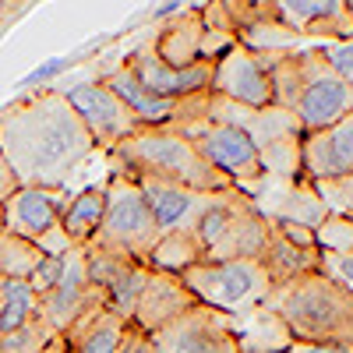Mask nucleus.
Listing matches in <instances>:
<instances>
[{"instance_id": "1", "label": "nucleus", "mask_w": 353, "mask_h": 353, "mask_svg": "<svg viewBox=\"0 0 353 353\" xmlns=\"http://www.w3.org/2000/svg\"><path fill=\"white\" fill-rule=\"evenodd\" d=\"M92 152L96 138L61 88H43L0 113V156L18 188H68Z\"/></svg>"}, {"instance_id": "2", "label": "nucleus", "mask_w": 353, "mask_h": 353, "mask_svg": "<svg viewBox=\"0 0 353 353\" xmlns=\"http://www.w3.org/2000/svg\"><path fill=\"white\" fill-rule=\"evenodd\" d=\"M272 78V106L290 110L304 134L336 124L353 110V85L343 81L318 46L261 53Z\"/></svg>"}, {"instance_id": "3", "label": "nucleus", "mask_w": 353, "mask_h": 353, "mask_svg": "<svg viewBox=\"0 0 353 353\" xmlns=\"http://www.w3.org/2000/svg\"><path fill=\"white\" fill-rule=\"evenodd\" d=\"M261 307H269L290 339L336 343L353 353V290L332 283L325 272H304L276 286Z\"/></svg>"}, {"instance_id": "4", "label": "nucleus", "mask_w": 353, "mask_h": 353, "mask_svg": "<svg viewBox=\"0 0 353 353\" xmlns=\"http://www.w3.org/2000/svg\"><path fill=\"white\" fill-rule=\"evenodd\" d=\"M113 173H149L191 191H226L233 181L198 152V145L176 128H138L110 149Z\"/></svg>"}, {"instance_id": "5", "label": "nucleus", "mask_w": 353, "mask_h": 353, "mask_svg": "<svg viewBox=\"0 0 353 353\" xmlns=\"http://www.w3.org/2000/svg\"><path fill=\"white\" fill-rule=\"evenodd\" d=\"M272 237V219L254 209V201L241 188L216 191L209 209L194 223V241L209 261L226 258H261L265 244Z\"/></svg>"}, {"instance_id": "6", "label": "nucleus", "mask_w": 353, "mask_h": 353, "mask_svg": "<svg viewBox=\"0 0 353 353\" xmlns=\"http://www.w3.org/2000/svg\"><path fill=\"white\" fill-rule=\"evenodd\" d=\"M103 191H106V212H103L96 237L88 244L128 254L141 265H149L163 230H159V223L149 209V201H145L138 181L128 173H113Z\"/></svg>"}, {"instance_id": "7", "label": "nucleus", "mask_w": 353, "mask_h": 353, "mask_svg": "<svg viewBox=\"0 0 353 353\" xmlns=\"http://www.w3.org/2000/svg\"><path fill=\"white\" fill-rule=\"evenodd\" d=\"M176 276L198 297V304L233 314V318L261 307L265 297L276 290L269 272L254 258H226V261L201 258V261L188 265V269H181Z\"/></svg>"}, {"instance_id": "8", "label": "nucleus", "mask_w": 353, "mask_h": 353, "mask_svg": "<svg viewBox=\"0 0 353 353\" xmlns=\"http://www.w3.org/2000/svg\"><path fill=\"white\" fill-rule=\"evenodd\" d=\"M156 353H244L233 318L205 304L188 307L152 332Z\"/></svg>"}, {"instance_id": "9", "label": "nucleus", "mask_w": 353, "mask_h": 353, "mask_svg": "<svg viewBox=\"0 0 353 353\" xmlns=\"http://www.w3.org/2000/svg\"><path fill=\"white\" fill-rule=\"evenodd\" d=\"M194 145H198V152L209 159L216 170H223L233 188H241L244 194H251L258 184H261V159H258V149H254V141L251 134H244L241 128H233V124H212V121H198V124H188L181 128Z\"/></svg>"}, {"instance_id": "10", "label": "nucleus", "mask_w": 353, "mask_h": 353, "mask_svg": "<svg viewBox=\"0 0 353 353\" xmlns=\"http://www.w3.org/2000/svg\"><path fill=\"white\" fill-rule=\"evenodd\" d=\"M61 92L68 96V103L74 106V113L85 121V128H88V134L96 138V149H103V152H110V149H117L128 134H134L141 124H138V117L117 99V92L103 81V78H96V81H78V85H71V88H61Z\"/></svg>"}, {"instance_id": "11", "label": "nucleus", "mask_w": 353, "mask_h": 353, "mask_svg": "<svg viewBox=\"0 0 353 353\" xmlns=\"http://www.w3.org/2000/svg\"><path fill=\"white\" fill-rule=\"evenodd\" d=\"M85 269H88V283L103 293L106 304L124 321H131L134 307H138V297L145 290V279H149V272H152L149 265H141L128 254L96 248V244H85Z\"/></svg>"}, {"instance_id": "12", "label": "nucleus", "mask_w": 353, "mask_h": 353, "mask_svg": "<svg viewBox=\"0 0 353 353\" xmlns=\"http://www.w3.org/2000/svg\"><path fill=\"white\" fill-rule=\"evenodd\" d=\"M265 18L279 21L301 39H350L353 21L343 0H254Z\"/></svg>"}, {"instance_id": "13", "label": "nucleus", "mask_w": 353, "mask_h": 353, "mask_svg": "<svg viewBox=\"0 0 353 353\" xmlns=\"http://www.w3.org/2000/svg\"><path fill=\"white\" fill-rule=\"evenodd\" d=\"M209 92L226 96V99L251 106V110L272 106V78H269L265 57L241 46V43H233L212 64V88Z\"/></svg>"}, {"instance_id": "14", "label": "nucleus", "mask_w": 353, "mask_h": 353, "mask_svg": "<svg viewBox=\"0 0 353 353\" xmlns=\"http://www.w3.org/2000/svg\"><path fill=\"white\" fill-rule=\"evenodd\" d=\"M103 293L88 283V269H85V244H71L64 251V272L57 279V286L39 297V314L53 325L57 336H64L74 321L81 318L85 307H92Z\"/></svg>"}, {"instance_id": "15", "label": "nucleus", "mask_w": 353, "mask_h": 353, "mask_svg": "<svg viewBox=\"0 0 353 353\" xmlns=\"http://www.w3.org/2000/svg\"><path fill=\"white\" fill-rule=\"evenodd\" d=\"M124 64L134 71V78L149 88V92L163 96V99H173L181 103L188 96H198V92H209L212 88V64L209 61H198L191 68H170L163 64L156 50H152V39H145L141 46H134Z\"/></svg>"}, {"instance_id": "16", "label": "nucleus", "mask_w": 353, "mask_h": 353, "mask_svg": "<svg viewBox=\"0 0 353 353\" xmlns=\"http://www.w3.org/2000/svg\"><path fill=\"white\" fill-rule=\"evenodd\" d=\"M71 201L68 188H18L4 205V230L18 233V237L43 244L53 230H61V216Z\"/></svg>"}, {"instance_id": "17", "label": "nucleus", "mask_w": 353, "mask_h": 353, "mask_svg": "<svg viewBox=\"0 0 353 353\" xmlns=\"http://www.w3.org/2000/svg\"><path fill=\"white\" fill-rule=\"evenodd\" d=\"M128 176L138 181L163 233H194V223L201 219V212L209 209V201L216 194V191H191V188L159 181V176H149V173H128Z\"/></svg>"}, {"instance_id": "18", "label": "nucleus", "mask_w": 353, "mask_h": 353, "mask_svg": "<svg viewBox=\"0 0 353 353\" xmlns=\"http://www.w3.org/2000/svg\"><path fill=\"white\" fill-rule=\"evenodd\" d=\"M353 173V110L336 124L307 131L301 141V176L307 184Z\"/></svg>"}, {"instance_id": "19", "label": "nucleus", "mask_w": 353, "mask_h": 353, "mask_svg": "<svg viewBox=\"0 0 353 353\" xmlns=\"http://www.w3.org/2000/svg\"><path fill=\"white\" fill-rule=\"evenodd\" d=\"M254 201V209L261 216H269L272 223H297L318 230V223L325 219V205L314 194L307 181H276V176H261V184L248 194Z\"/></svg>"}, {"instance_id": "20", "label": "nucleus", "mask_w": 353, "mask_h": 353, "mask_svg": "<svg viewBox=\"0 0 353 353\" xmlns=\"http://www.w3.org/2000/svg\"><path fill=\"white\" fill-rule=\"evenodd\" d=\"M194 304H198V297L181 283V276L152 269L149 279H145V290L138 297V307H134L131 321L145 332H156V329L166 325V321H173L176 314H184Z\"/></svg>"}, {"instance_id": "21", "label": "nucleus", "mask_w": 353, "mask_h": 353, "mask_svg": "<svg viewBox=\"0 0 353 353\" xmlns=\"http://www.w3.org/2000/svg\"><path fill=\"white\" fill-rule=\"evenodd\" d=\"M121 329H124V318L106 304V297H99L92 307H85L81 318L64 332L68 353H117Z\"/></svg>"}, {"instance_id": "22", "label": "nucleus", "mask_w": 353, "mask_h": 353, "mask_svg": "<svg viewBox=\"0 0 353 353\" xmlns=\"http://www.w3.org/2000/svg\"><path fill=\"white\" fill-rule=\"evenodd\" d=\"M201 32L205 25H201L198 8H184L152 36V50L170 68H191L201 61Z\"/></svg>"}, {"instance_id": "23", "label": "nucleus", "mask_w": 353, "mask_h": 353, "mask_svg": "<svg viewBox=\"0 0 353 353\" xmlns=\"http://www.w3.org/2000/svg\"><path fill=\"white\" fill-rule=\"evenodd\" d=\"M318 258H321L318 248H301V244H293L290 237H283L279 226L272 223V237H269V244H265L258 265H261L265 272H269L272 286H283V283L297 279V276H304V272H314V269H318Z\"/></svg>"}, {"instance_id": "24", "label": "nucleus", "mask_w": 353, "mask_h": 353, "mask_svg": "<svg viewBox=\"0 0 353 353\" xmlns=\"http://www.w3.org/2000/svg\"><path fill=\"white\" fill-rule=\"evenodd\" d=\"M106 212V191L103 188H88L81 194H71L68 209L61 216V233L68 244H88L96 237V230Z\"/></svg>"}, {"instance_id": "25", "label": "nucleus", "mask_w": 353, "mask_h": 353, "mask_svg": "<svg viewBox=\"0 0 353 353\" xmlns=\"http://www.w3.org/2000/svg\"><path fill=\"white\" fill-rule=\"evenodd\" d=\"M46 258V251L32 241L18 237L11 230H0V276L4 279H32L36 265Z\"/></svg>"}, {"instance_id": "26", "label": "nucleus", "mask_w": 353, "mask_h": 353, "mask_svg": "<svg viewBox=\"0 0 353 353\" xmlns=\"http://www.w3.org/2000/svg\"><path fill=\"white\" fill-rule=\"evenodd\" d=\"M39 314V293L28 279H4L0 290V332H11Z\"/></svg>"}, {"instance_id": "27", "label": "nucleus", "mask_w": 353, "mask_h": 353, "mask_svg": "<svg viewBox=\"0 0 353 353\" xmlns=\"http://www.w3.org/2000/svg\"><path fill=\"white\" fill-rule=\"evenodd\" d=\"M201 244L194 241V233H163L156 251H152V261H149V269H159V272H181L188 269V265L201 261Z\"/></svg>"}, {"instance_id": "28", "label": "nucleus", "mask_w": 353, "mask_h": 353, "mask_svg": "<svg viewBox=\"0 0 353 353\" xmlns=\"http://www.w3.org/2000/svg\"><path fill=\"white\" fill-rule=\"evenodd\" d=\"M53 339H57L53 325L43 314H36L25 325H18L11 332H0V353H43Z\"/></svg>"}, {"instance_id": "29", "label": "nucleus", "mask_w": 353, "mask_h": 353, "mask_svg": "<svg viewBox=\"0 0 353 353\" xmlns=\"http://www.w3.org/2000/svg\"><path fill=\"white\" fill-rule=\"evenodd\" d=\"M314 194L321 198L329 216H346L353 219V173L346 176H329V181H314Z\"/></svg>"}, {"instance_id": "30", "label": "nucleus", "mask_w": 353, "mask_h": 353, "mask_svg": "<svg viewBox=\"0 0 353 353\" xmlns=\"http://www.w3.org/2000/svg\"><path fill=\"white\" fill-rule=\"evenodd\" d=\"M318 50H321V57L329 61V68H332L343 81L353 85V36H350V39H329V43H321Z\"/></svg>"}, {"instance_id": "31", "label": "nucleus", "mask_w": 353, "mask_h": 353, "mask_svg": "<svg viewBox=\"0 0 353 353\" xmlns=\"http://www.w3.org/2000/svg\"><path fill=\"white\" fill-rule=\"evenodd\" d=\"M318 272H325L332 283L353 290V251H343V254H336V251H321V258H318Z\"/></svg>"}, {"instance_id": "32", "label": "nucleus", "mask_w": 353, "mask_h": 353, "mask_svg": "<svg viewBox=\"0 0 353 353\" xmlns=\"http://www.w3.org/2000/svg\"><path fill=\"white\" fill-rule=\"evenodd\" d=\"M61 272H64V254H46V258L36 265V272H32V279H28V283H32V290L43 297V293H50V290L57 286Z\"/></svg>"}, {"instance_id": "33", "label": "nucleus", "mask_w": 353, "mask_h": 353, "mask_svg": "<svg viewBox=\"0 0 353 353\" xmlns=\"http://www.w3.org/2000/svg\"><path fill=\"white\" fill-rule=\"evenodd\" d=\"M117 353H156V346H152V332L138 329L134 321H124L121 343H117Z\"/></svg>"}, {"instance_id": "34", "label": "nucleus", "mask_w": 353, "mask_h": 353, "mask_svg": "<svg viewBox=\"0 0 353 353\" xmlns=\"http://www.w3.org/2000/svg\"><path fill=\"white\" fill-rule=\"evenodd\" d=\"M219 4L226 8L230 21L237 25V36L244 32V28H251L258 18H265V14L258 11V4H254V0H219Z\"/></svg>"}, {"instance_id": "35", "label": "nucleus", "mask_w": 353, "mask_h": 353, "mask_svg": "<svg viewBox=\"0 0 353 353\" xmlns=\"http://www.w3.org/2000/svg\"><path fill=\"white\" fill-rule=\"evenodd\" d=\"M283 353H350L346 346L336 343H311V339H290Z\"/></svg>"}, {"instance_id": "36", "label": "nucleus", "mask_w": 353, "mask_h": 353, "mask_svg": "<svg viewBox=\"0 0 353 353\" xmlns=\"http://www.w3.org/2000/svg\"><path fill=\"white\" fill-rule=\"evenodd\" d=\"M14 191H18V181H14L11 166L4 163V156H0V205H4V201H8Z\"/></svg>"}, {"instance_id": "37", "label": "nucleus", "mask_w": 353, "mask_h": 353, "mask_svg": "<svg viewBox=\"0 0 353 353\" xmlns=\"http://www.w3.org/2000/svg\"><path fill=\"white\" fill-rule=\"evenodd\" d=\"M64 68V61H50L46 68H39V71H32V74H28L25 78V85H36V81H46V78H53L57 71H61Z\"/></svg>"}, {"instance_id": "38", "label": "nucleus", "mask_w": 353, "mask_h": 353, "mask_svg": "<svg viewBox=\"0 0 353 353\" xmlns=\"http://www.w3.org/2000/svg\"><path fill=\"white\" fill-rule=\"evenodd\" d=\"M18 4H21V0H0V28H4V21L18 11Z\"/></svg>"}, {"instance_id": "39", "label": "nucleus", "mask_w": 353, "mask_h": 353, "mask_svg": "<svg viewBox=\"0 0 353 353\" xmlns=\"http://www.w3.org/2000/svg\"><path fill=\"white\" fill-rule=\"evenodd\" d=\"M43 353H68V343H64V336H57V339H53V343H50Z\"/></svg>"}, {"instance_id": "40", "label": "nucleus", "mask_w": 353, "mask_h": 353, "mask_svg": "<svg viewBox=\"0 0 353 353\" xmlns=\"http://www.w3.org/2000/svg\"><path fill=\"white\" fill-rule=\"evenodd\" d=\"M343 4H346V14H350V21H353V0H343Z\"/></svg>"}, {"instance_id": "41", "label": "nucleus", "mask_w": 353, "mask_h": 353, "mask_svg": "<svg viewBox=\"0 0 353 353\" xmlns=\"http://www.w3.org/2000/svg\"><path fill=\"white\" fill-rule=\"evenodd\" d=\"M0 230H4V212H0Z\"/></svg>"}, {"instance_id": "42", "label": "nucleus", "mask_w": 353, "mask_h": 353, "mask_svg": "<svg viewBox=\"0 0 353 353\" xmlns=\"http://www.w3.org/2000/svg\"><path fill=\"white\" fill-rule=\"evenodd\" d=\"M0 290H4V276H0Z\"/></svg>"}, {"instance_id": "43", "label": "nucleus", "mask_w": 353, "mask_h": 353, "mask_svg": "<svg viewBox=\"0 0 353 353\" xmlns=\"http://www.w3.org/2000/svg\"><path fill=\"white\" fill-rule=\"evenodd\" d=\"M276 353H283V350H276Z\"/></svg>"}]
</instances>
